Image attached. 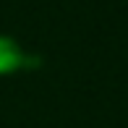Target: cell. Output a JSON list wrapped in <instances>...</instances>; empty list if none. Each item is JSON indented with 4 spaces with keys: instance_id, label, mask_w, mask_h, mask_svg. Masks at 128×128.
<instances>
[{
    "instance_id": "obj_1",
    "label": "cell",
    "mask_w": 128,
    "mask_h": 128,
    "mask_svg": "<svg viewBox=\"0 0 128 128\" xmlns=\"http://www.w3.org/2000/svg\"><path fill=\"white\" fill-rule=\"evenodd\" d=\"M42 66H44L42 55L24 50L13 37L0 34V76H16V73L39 71Z\"/></svg>"
}]
</instances>
